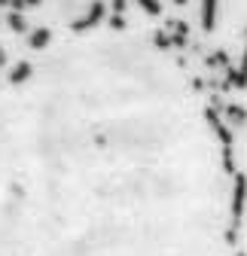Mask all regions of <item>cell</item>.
Here are the masks:
<instances>
[{"label": "cell", "mask_w": 247, "mask_h": 256, "mask_svg": "<svg viewBox=\"0 0 247 256\" xmlns=\"http://www.w3.org/2000/svg\"><path fill=\"white\" fill-rule=\"evenodd\" d=\"M30 43H34L37 49H40V46H46V43H49V30H37V34H34V40H30Z\"/></svg>", "instance_id": "obj_1"}]
</instances>
